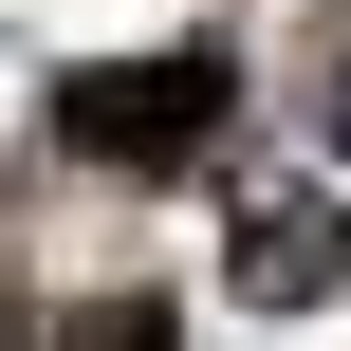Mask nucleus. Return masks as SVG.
Returning <instances> with one entry per match:
<instances>
[{"mask_svg":"<svg viewBox=\"0 0 351 351\" xmlns=\"http://www.w3.org/2000/svg\"><path fill=\"white\" fill-rule=\"evenodd\" d=\"M333 278H351V204L278 185V204L241 222V296H259V315H296V296H333Z\"/></svg>","mask_w":351,"mask_h":351,"instance_id":"f03ea898","label":"nucleus"},{"mask_svg":"<svg viewBox=\"0 0 351 351\" xmlns=\"http://www.w3.org/2000/svg\"><path fill=\"white\" fill-rule=\"evenodd\" d=\"M56 351H185V315H167V296H74Z\"/></svg>","mask_w":351,"mask_h":351,"instance_id":"7ed1b4c3","label":"nucleus"},{"mask_svg":"<svg viewBox=\"0 0 351 351\" xmlns=\"http://www.w3.org/2000/svg\"><path fill=\"white\" fill-rule=\"evenodd\" d=\"M222 93H241V74H222L204 37H185V56H111V74L56 93V148H74V167H204V148H222Z\"/></svg>","mask_w":351,"mask_h":351,"instance_id":"f257e3e1","label":"nucleus"}]
</instances>
